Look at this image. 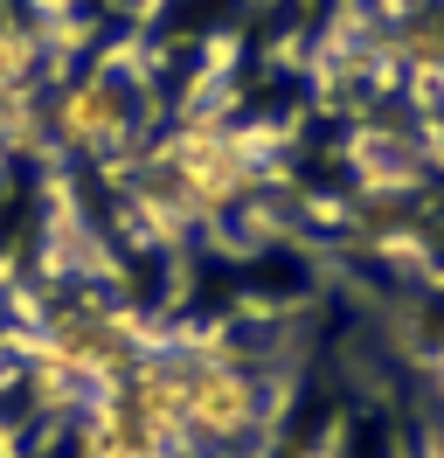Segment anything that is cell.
<instances>
[{
  "instance_id": "cell-1",
  "label": "cell",
  "mask_w": 444,
  "mask_h": 458,
  "mask_svg": "<svg viewBox=\"0 0 444 458\" xmlns=\"http://www.w3.org/2000/svg\"><path fill=\"white\" fill-rule=\"evenodd\" d=\"M250 188H257V146L229 125L174 132V140H160L153 167H146V201L174 223H209Z\"/></svg>"
},
{
  "instance_id": "cell-2",
  "label": "cell",
  "mask_w": 444,
  "mask_h": 458,
  "mask_svg": "<svg viewBox=\"0 0 444 458\" xmlns=\"http://www.w3.org/2000/svg\"><path fill=\"white\" fill-rule=\"evenodd\" d=\"M153 347L139 341V327L125 313H105V306H70L42 327L35 341V389L42 396H77V389H111L146 361Z\"/></svg>"
},
{
  "instance_id": "cell-3",
  "label": "cell",
  "mask_w": 444,
  "mask_h": 458,
  "mask_svg": "<svg viewBox=\"0 0 444 458\" xmlns=\"http://www.w3.org/2000/svg\"><path fill=\"white\" fill-rule=\"evenodd\" d=\"M181 403H188V452H222V445H243L257 417H264V396L229 354L216 347H194L181 354Z\"/></svg>"
},
{
  "instance_id": "cell-4",
  "label": "cell",
  "mask_w": 444,
  "mask_h": 458,
  "mask_svg": "<svg viewBox=\"0 0 444 458\" xmlns=\"http://www.w3.org/2000/svg\"><path fill=\"white\" fill-rule=\"evenodd\" d=\"M56 140L77 146V153H111V146L132 132V98H125V84L111 77V70H90V77H70L63 84V98H56Z\"/></svg>"
},
{
  "instance_id": "cell-5",
  "label": "cell",
  "mask_w": 444,
  "mask_h": 458,
  "mask_svg": "<svg viewBox=\"0 0 444 458\" xmlns=\"http://www.w3.org/2000/svg\"><path fill=\"white\" fill-rule=\"evenodd\" d=\"M35 63H42V35L28 29L21 14L0 7V98H7V90H28Z\"/></svg>"
},
{
  "instance_id": "cell-6",
  "label": "cell",
  "mask_w": 444,
  "mask_h": 458,
  "mask_svg": "<svg viewBox=\"0 0 444 458\" xmlns=\"http://www.w3.org/2000/svg\"><path fill=\"white\" fill-rule=\"evenodd\" d=\"M431 389H438V396H444V347H438V354H431Z\"/></svg>"
},
{
  "instance_id": "cell-7",
  "label": "cell",
  "mask_w": 444,
  "mask_h": 458,
  "mask_svg": "<svg viewBox=\"0 0 444 458\" xmlns=\"http://www.w3.org/2000/svg\"><path fill=\"white\" fill-rule=\"evenodd\" d=\"M423 458H444V445H431V452H423Z\"/></svg>"
}]
</instances>
